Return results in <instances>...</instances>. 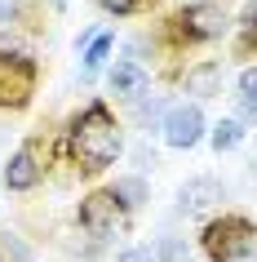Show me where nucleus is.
Here are the masks:
<instances>
[{"label":"nucleus","instance_id":"1","mask_svg":"<svg viewBox=\"0 0 257 262\" xmlns=\"http://www.w3.org/2000/svg\"><path fill=\"white\" fill-rule=\"evenodd\" d=\"M62 151H67V165L80 173V178H98L107 173L115 160L124 156V129L115 120V111L94 98L84 102L67 124V138H62Z\"/></svg>","mask_w":257,"mask_h":262},{"label":"nucleus","instance_id":"2","mask_svg":"<svg viewBox=\"0 0 257 262\" xmlns=\"http://www.w3.org/2000/svg\"><path fill=\"white\" fill-rule=\"evenodd\" d=\"M230 27H235L230 0H186L182 9H173V14L164 18L160 40H164V49L182 54V49H195V45L222 40Z\"/></svg>","mask_w":257,"mask_h":262},{"label":"nucleus","instance_id":"3","mask_svg":"<svg viewBox=\"0 0 257 262\" xmlns=\"http://www.w3.org/2000/svg\"><path fill=\"white\" fill-rule=\"evenodd\" d=\"M200 249L208 262H257V222L248 213H217L204 222Z\"/></svg>","mask_w":257,"mask_h":262},{"label":"nucleus","instance_id":"4","mask_svg":"<svg viewBox=\"0 0 257 262\" xmlns=\"http://www.w3.org/2000/svg\"><path fill=\"white\" fill-rule=\"evenodd\" d=\"M129 209L115 200V191L111 187H98V191L80 195V209H76V222H80V231L89 235V240H120L124 231H129Z\"/></svg>","mask_w":257,"mask_h":262},{"label":"nucleus","instance_id":"5","mask_svg":"<svg viewBox=\"0 0 257 262\" xmlns=\"http://www.w3.org/2000/svg\"><path fill=\"white\" fill-rule=\"evenodd\" d=\"M40 84V62L0 45V111H27Z\"/></svg>","mask_w":257,"mask_h":262},{"label":"nucleus","instance_id":"6","mask_svg":"<svg viewBox=\"0 0 257 262\" xmlns=\"http://www.w3.org/2000/svg\"><path fill=\"white\" fill-rule=\"evenodd\" d=\"M204 134H208V120H204V107L200 102H169L160 116V138L164 147H173V151H191V147H200Z\"/></svg>","mask_w":257,"mask_h":262},{"label":"nucleus","instance_id":"7","mask_svg":"<svg viewBox=\"0 0 257 262\" xmlns=\"http://www.w3.org/2000/svg\"><path fill=\"white\" fill-rule=\"evenodd\" d=\"M44 160H49V142L27 138L14 156H9V165H5V187H9V191H36L44 182V169H49Z\"/></svg>","mask_w":257,"mask_h":262},{"label":"nucleus","instance_id":"8","mask_svg":"<svg viewBox=\"0 0 257 262\" xmlns=\"http://www.w3.org/2000/svg\"><path fill=\"white\" fill-rule=\"evenodd\" d=\"M226 200V187L213 178V173H195L177 187V213L182 218H204V213H213L217 205Z\"/></svg>","mask_w":257,"mask_h":262},{"label":"nucleus","instance_id":"9","mask_svg":"<svg viewBox=\"0 0 257 262\" xmlns=\"http://www.w3.org/2000/svg\"><path fill=\"white\" fill-rule=\"evenodd\" d=\"M107 89L120 98V102H137V98L151 94V76H147V67H142V62L120 58V62L107 71Z\"/></svg>","mask_w":257,"mask_h":262},{"label":"nucleus","instance_id":"10","mask_svg":"<svg viewBox=\"0 0 257 262\" xmlns=\"http://www.w3.org/2000/svg\"><path fill=\"white\" fill-rule=\"evenodd\" d=\"M182 89L195 98H213L222 94V62L217 58H204V62H195V67L182 71Z\"/></svg>","mask_w":257,"mask_h":262},{"label":"nucleus","instance_id":"11","mask_svg":"<svg viewBox=\"0 0 257 262\" xmlns=\"http://www.w3.org/2000/svg\"><path fill=\"white\" fill-rule=\"evenodd\" d=\"M257 54V0H244L240 18H235V58Z\"/></svg>","mask_w":257,"mask_h":262},{"label":"nucleus","instance_id":"12","mask_svg":"<svg viewBox=\"0 0 257 262\" xmlns=\"http://www.w3.org/2000/svg\"><path fill=\"white\" fill-rule=\"evenodd\" d=\"M111 191H115V200H120V205L129 209V213H137V209H142V205L151 200L147 182L137 178V173H124V178H115V182H111Z\"/></svg>","mask_w":257,"mask_h":262},{"label":"nucleus","instance_id":"13","mask_svg":"<svg viewBox=\"0 0 257 262\" xmlns=\"http://www.w3.org/2000/svg\"><path fill=\"white\" fill-rule=\"evenodd\" d=\"M111 49H115V36H111V31H102V36H98L94 45H89V49H84V62H80V80H94L98 71L107 67V58H111Z\"/></svg>","mask_w":257,"mask_h":262},{"label":"nucleus","instance_id":"14","mask_svg":"<svg viewBox=\"0 0 257 262\" xmlns=\"http://www.w3.org/2000/svg\"><path fill=\"white\" fill-rule=\"evenodd\" d=\"M244 134H248V129H244L235 116H226V120H217L213 129H208V142H213V151L222 156V151H235V147L244 142Z\"/></svg>","mask_w":257,"mask_h":262},{"label":"nucleus","instance_id":"15","mask_svg":"<svg viewBox=\"0 0 257 262\" xmlns=\"http://www.w3.org/2000/svg\"><path fill=\"white\" fill-rule=\"evenodd\" d=\"M155 258L160 262H191V249H186V240H177V235H160V240H155Z\"/></svg>","mask_w":257,"mask_h":262},{"label":"nucleus","instance_id":"16","mask_svg":"<svg viewBox=\"0 0 257 262\" xmlns=\"http://www.w3.org/2000/svg\"><path fill=\"white\" fill-rule=\"evenodd\" d=\"M155 0H98V9H107L111 18H133V14H147Z\"/></svg>","mask_w":257,"mask_h":262},{"label":"nucleus","instance_id":"17","mask_svg":"<svg viewBox=\"0 0 257 262\" xmlns=\"http://www.w3.org/2000/svg\"><path fill=\"white\" fill-rule=\"evenodd\" d=\"M235 89H240V102L257 107V67H244V71H240V80H235Z\"/></svg>","mask_w":257,"mask_h":262},{"label":"nucleus","instance_id":"18","mask_svg":"<svg viewBox=\"0 0 257 262\" xmlns=\"http://www.w3.org/2000/svg\"><path fill=\"white\" fill-rule=\"evenodd\" d=\"M0 249H5V253H9L14 262H31V253L22 249V240H18V235H9V231L0 235Z\"/></svg>","mask_w":257,"mask_h":262},{"label":"nucleus","instance_id":"19","mask_svg":"<svg viewBox=\"0 0 257 262\" xmlns=\"http://www.w3.org/2000/svg\"><path fill=\"white\" fill-rule=\"evenodd\" d=\"M120 262H160V258H155V245H133L120 253Z\"/></svg>","mask_w":257,"mask_h":262},{"label":"nucleus","instance_id":"20","mask_svg":"<svg viewBox=\"0 0 257 262\" xmlns=\"http://www.w3.org/2000/svg\"><path fill=\"white\" fill-rule=\"evenodd\" d=\"M22 14V0H0V23H18Z\"/></svg>","mask_w":257,"mask_h":262}]
</instances>
